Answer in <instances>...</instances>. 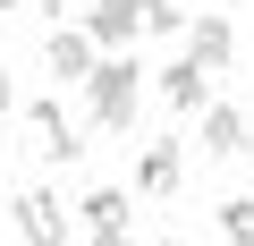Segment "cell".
<instances>
[{"instance_id":"cell-6","label":"cell","mask_w":254,"mask_h":246,"mask_svg":"<svg viewBox=\"0 0 254 246\" xmlns=\"http://www.w3.org/2000/svg\"><path fill=\"white\" fill-rule=\"evenodd\" d=\"M9 229H17V238H34V246H60V238H68V212H60V195L26 187V195H17V212H9Z\"/></svg>"},{"instance_id":"cell-11","label":"cell","mask_w":254,"mask_h":246,"mask_svg":"<svg viewBox=\"0 0 254 246\" xmlns=\"http://www.w3.org/2000/svg\"><path fill=\"white\" fill-rule=\"evenodd\" d=\"M212 229H220V238H237V246H254V195H229Z\"/></svg>"},{"instance_id":"cell-14","label":"cell","mask_w":254,"mask_h":246,"mask_svg":"<svg viewBox=\"0 0 254 246\" xmlns=\"http://www.w3.org/2000/svg\"><path fill=\"white\" fill-rule=\"evenodd\" d=\"M0 9H17V0H0Z\"/></svg>"},{"instance_id":"cell-5","label":"cell","mask_w":254,"mask_h":246,"mask_svg":"<svg viewBox=\"0 0 254 246\" xmlns=\"http://www.w3.org/2000/svg\"><path fill=\"white\" fill-rule=\"evenodd\" d=\"M237 153H254L246 110L237 102H203V162H237Z\"/></svg>"},{"instance_id":"cell-4","label":"cell","mask_w":254,"mask_h":246,"mask_svg":"<svg viewBox=\"0 0 254 246\" xmlns=\"http://www.w3.org/2000/svg\"><path fill=\"white\" fill-rule=\"evenodd\" d=\"M93 60H102V43H93L85 26H51V43H43V68H51L60 85H85V77H93Z\"/></svg>"},{"instance_id":"cell-13","label":"cell","mask_w":254,"mask_h":246,"mask_svg":"<svg viewBox=\"0 0 254 246\" xmlns=\"http://www.w3.org/2000/svg\"><path fill=\"white\" fill-rule=\"evenodd\" d=\"M43 9H51V17H68V0H43Z\"/></svg>"},{"instance_id":"cell-2","label":"cell","mask_w":254,"mask_h":246,"mask_svg":"<svg viewBox=\"0 0 254 246\" xmlns=\"http://www.w3.org/2000/svg\"><path fill=\"white\" fill-rule=\"evenodd\" d=\"M153 9H161V0H93V9H85V34L102 51H127V43L153 26Z\"/></svg>"},{"instance_id":"cell-1","label":"cell","mask_w":254,"mask_h":246,"mask_svg":"<svg viewBox=\"0 0 254 246\" xmlns=\"http://www.w3.org/2000/svg\"><path fill=\"white\" fill-rule=\"evenodd\" d=\"M136 102H144V68H136V60H93V77H85V110H93V128L127 136V128H136Z\"/></svg>"},{"instance_id":"cell-12","label":"cell","mask_w":254,"mask_h":246,"mask_svg":"<svg viewBox=\"0 0 254 246\" xmlns=\"http://www.w3.org/2000/svg\"><path fill=\"white\" fill-rule=\"evenodd\" d=\"M9 102H17V93H9V60H0V110H9Z\"/></svg>"},{"instance_id":"cell-8","label":"cell","mask_w":254,"mask_h":246,"mask_svg":"<svg viewBox=\"0 0 254 246\" xmlns=\"http://www.w3.org/2000/svg\"><path fill=\"white\" fill-rule=\"evenodd\" d=\"M178 178H187V153H178V145H144V153H136V195L170 204V195H178Z\"/></svg>"},{"instance_id":"cell-10","label":"cell","mask_w":254,"mask_h":246,"mask_svg":"<svg viewBox=\"0 0 254 246\" xmlns=\"http://www.w3.org/2000/svg\"><path fill=\"white\" fill-rule=\"evenodd\" d=\"M203 93H212V68H203L195 51H187L178 68H161V102H170V110H187V119H195V110H203Z\"/></svg>"},{"instance_id":"cell-9","label":"cell","mask_w":254,"mask_h":246,"mask_svg":"<svg viewBox=\"0 0 254 246\" xmlns=\"http://www.w3.org/2000/svg\"><path fill=\"white\" fill-rule=\"evenodd\" d=\"M187 51H195V60H203L212 77H229V60H237V26H229L220 9H203V26L187 34Z\"/></svg>"},{"instance_id":"cell-7","label":"cell","mask_w":254,"mask_h":246,"mask_svg":"<svg viewBox=\"0 0 254 246\" xmlns=\"http://www.w3.org/2000/svg\"><path fill=\"white\" fill-rule=\"evenodd\" d=\"M76 212H85V238H127V229H136V195H127V187H93Z\"/></svg>"},{"instance_id":"cell-3","label":"cell","mask_w":254,"mask_h":246,"mask_svg":"<svg viewBox=\"0 0 254 246\" xmlns=\"http://www.w3.org/2000/svg\"><path fill=\"white\" fill-rule=\"evenodd\" d=\"M26 136H34V153H43V162H60V170H76V162H85V136L68 128V110H60V102H26Z\"/></svg>"}]
</instances>
